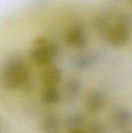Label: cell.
<instances>
[{
	"instance_id": "obj_7",
	"label": "cell",
	"mask_w": 132,
	"mask_h": 133,
	"mask_svg": "<svg viewBox=\"0 0 132 133\" xmlns=\"http://www.w3.org/2000/svg\"><path fill=\"white\" fill-rule=\"evenodd\" d=\"M64 88L66 97L69 99H75L80 93L81 84L77 79L72 78L67 81Z\"/></svg>"
},
{
	"instance_id": "obj_3",
	"label": "cell",
	"mask_w": 132,
	"mask_h": 133,
	"mask_svg": "<svg viewBox=\"0 0 132 133\" xmlns=\"http://www.w3.org/2000/svg\"><path fill=\"white\" fill-rule=\"evenodd\" d=\"M130 21L125 16H121L118 23L111 27L108 38L114 46H121L128 41L130 36Z\"/></svg>"
},
{
	"instance_id": "obj_5",
	"label": "cell",
	"mask_w": 132,
	"mask_h": 133,
	"mask_svg": "<svg viewBox=\"0 0 132 133\" xmlns=\"http://www.w3.org/2000/svg\"><path fill=\"white\" fill-rule=\"evenodd\" d=\"M105 101V96L101 91H93L87 96L85 107L88 111L91 112H97L103 108Z\"/></svg>"
},
{
	"instance_id": "obj_14",
	"label": "cell",
	"mask_w": 132,
	"mask_h": 133,
	"mask_svg": "<svg viewBox=\"0 0 132 133\" xmlns=\"http://www.w3.org/2000/svg\"><path fill=\"white\" fill-rule=\"evenodd\" d=\"M69 133H84V132L79 129H75V130H71V131H70Z\"/></svg>"
},
{
	"instance_id": "obj_1",
	"label": "cell",
	"mask_w": 132,
	"mask_h": 133,
	"mask_svg": "<svg viewBox=\"0 0 132 133\" xmlns=\"http://www.w3.org/2000/svg\"><path fill=\"white\" fill-rule=\"evenodd\" d=\"M29 75L27 65L21 60L16 59L9 62L5 72V80L7 87L15 88L26 83Z\"/></svg>"
},
{
	"instance_id": "obj_9",
	"label": "cell",
	"mask_w": 132,
	"mask_h": 133,
	"mask_svg": "<svg viewBox=\"0 0 132 133\" xmlns=\"http://www.w3.org/2000/svg\"><path fill=\"white\" fill-rule=\"evenodd\" d=\"M59 120L56 116L50 115L45 117L41 124V128L45 133H56L59 129Z\"/></svg>"
},
{
	"instance_id": "obj_8",
	"label": "cell",
	"mask_w": 132,
	"mask_h": 133,
	"mask_svg": "<svg viewBox=\"0 0 132 133\" xmlns=\"http://www.w3.org/2000/svg\"><path fill=\"white\" fill-rule=\"evenodd\" d=\"M114 123L119 127H124L129 123L131 114L128 110L124 108H117L113 114Z\"/></svg>"
},
{
	"instance_id": "obj_10",
	"label": "cell",
	"mask_w": 132,
	"mask_h": 133,
	"mask_svg": "<svg viewBox=\"0 0 132 133\" xmlns=\"http://www.w3.org/2000/svg\"><path fill=\"white\" fill-rule=\"evenodd\" d=\"M44 101L49 104H54L60 99V92L56 87H48L43 94Z\"/></svg>"
},
{
	"instance_id": "obj_12",
	"label": "cell",
	"mask_w": 132,
	"mask_h": 133,
	"mask_svg": "<svg viewBox=\"0 0 132 133\" xmlns=\"http://www.w3.org/2000/svg\"><path fill=\"white\" fill-rule=\"evenodd\" d=\"M84 118L80 114L72 113L66 118V125L71 130L78 129V127L83 123Z\"/></svg>"
},
{
	"instance_id": "obj_2",
	"label": "cell",
	"mask_w": 132,
	"mask_h": 133,
	"mask_svg": "<svg viewBox=\"0 0 132 133\" xmlns=\"http://www.w3.org/2000/svg\"><path fill=\"white\" fill-rule=\"evenodd\" d=\"M57 53L58 48L54 43L47 41L46 39L40 38L31 51V57L37 63L46 64L54 59Z\"/></svg>"
},
{
	"instance_id": "obj_6",
	"label": "cell",
	"mask_w": 132,
	"mask_h": 133,
	"mask_svg": "<svg viewBox=\"0 0 132 133\" xmlns=\"http://www.w3.org/2000/svg\"><path fill=\"white\" fill-rule=\"evenodd\" d=\"M62 77V72L59 68L51 66L45 70L42 74V81L47 87H56Z\"/></svg>"
},
{
	"instance_id": "obj_11",
	"label": "cell",
	"mask_w": 132,
	"mask_h": 133,
	"mask_svg": "<svg viewBox=\"0 0 132 133\" xmlns=\"http://www.w3.org/2000/svg\"><path fill=\"white\" fill-rule=\"evenodd\" d=\"M95 57L93 55L87 53V54H82L76 56L74 63L78 68H86L91 66L94 62Z\"/></svg>"
},
{
	"instance_id": "obj_4",
	"label": "cell",
	"mask_w": 132,
	"mask_h": 133,
	"mask_svg": "<svg viewBox=\"0 0 132 133\" xmlns=\"http://www.w3.org/2000/svg\"><path fill=\"white\" fill-rule=\"evenodd\" d=\"M86 35L84 27L79 23L71 26L66 32L65 40L69 45L73 47H80L85 45Z\"/></svg>"
},
{
	"instance_id": "obj_13",
	"label": "cell",
	"mask_w": 132,
	"mask_h": 133,
	"mask_svg": "<svg viewBox=\"0 0 132 133\" xmlns=\"http://www.w3.org/2000/svg\"><path fill=\"white\" fill-rule=\"evenodd\" d=\"M87 133H105L103 126L98 123H94L91 124Z\"/></svg>"
}]
</instances>
